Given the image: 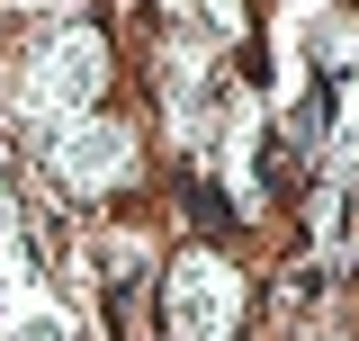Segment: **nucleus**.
<instances>
[{"mask_svg": "<svg viewBox=\"0 0 359 341\" xmlns=\"http://www.w3.org/2000/svg\"><path fill=\"white\" fill-rule=\"evenodd\" d=\"M126 170H135V135L126 126H108V117H63L54 126V180L72 198H108Z\"/></svg>", "mask_w": 359, "mask_h": 341, "instance_id": "f257e3e1", "label": "nucleus"}, {"mask_svg": "<svg viewBox=\"0 0 359 341\" xmlns=\"http://www.w3.org/2000/svg\"><path fill=\"white\" fill-rule=\"evenodd\" d=\"M233 314H243L233 269L207 260V252H189L180 279H171V341H233Z\"/></svg>", "mask_w": 359, "mask_h": 341, "instance_id": "f03ea898", "label": "nucleus"}]
</instances>
